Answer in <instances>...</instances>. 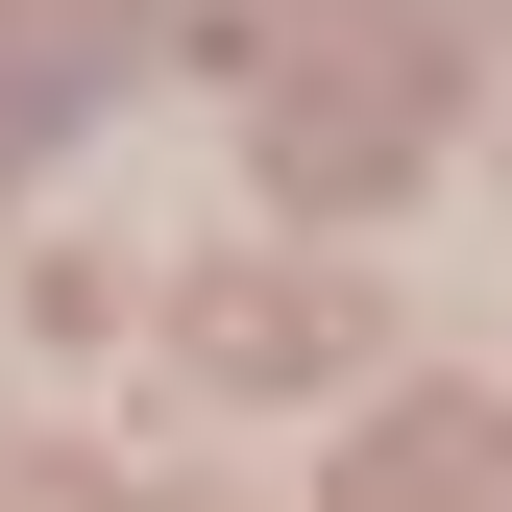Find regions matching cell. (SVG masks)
Wrapping results in <instances>:
<instances>
[{"label": "cell", "mask_w": 512, "mask_h": 512, "mask_svg": "<svg viewBox=\"0 0 512 512\" xmlns=\"http://www.w3.org/2000/svg\"><path fill=\"white\" fill-rule=\"evenodd\" d=\"M342 342H366V293H293V269H244L196 317V366H244V391H293V366H342Z\"/></svg>", "instance_id": "6da1fadb"}]
</instances>
